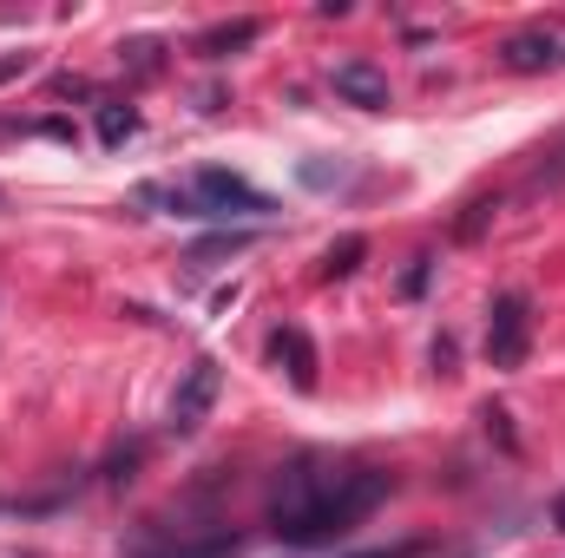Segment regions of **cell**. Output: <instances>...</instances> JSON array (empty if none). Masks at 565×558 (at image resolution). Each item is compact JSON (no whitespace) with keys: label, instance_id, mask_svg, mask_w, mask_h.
Returning a JSON list of instances; mask_svg holds the SVG:
<instances>
[{"label":"cell","instance_id":"10","mask_svg":"<svg viewBox=\"0 0 565 558\" xmlns=\"http://www.w3.org/2000/svg\"><path fill=\"white\" fill-rule=\"evenodd\" d=\"M132 132H139V112L132 106H99V139L106 144H126Z\"/></svg>","mask_w":565,"mask_h":558},{"label":"cell","instance_id":"15","mask_svg":"<svg viewBox=\"0 0 565 558\" xmlns=\"http://www.w3.org/2000/svg\"><path fill=\"white\" fill-rule=\"evenodd\" d=\"M362 558H422V546H388V552H362Z\"/></svg>","mask_w":565,"mask_h":558},{"label":"cell","instance_id":"12","mask_svg":"<svg viewBox=\"0 0 565 558\" xmlns=\"http://www.w3.org/2000/svg\"><path fill=\"white\" fill-rule=\"evenodd\" d=\"M250 244V230H224V237H211V244H198L191 250V264H211V257H231V250H244Z\"/></svg>","mask_w":565,"mask_h":558},{"label":"cell","instance_id":"3","mask_svg":"<svg viewBox=\"0 0 565 558\" xmlns=\"http://www.w3.org/2000/svg\"><path fill=\"white\" fill-rule=\"evenodd\" d=\"M526 348H533V315H526V296L507 289V296L493 302V315H487V362H493V368H520Z\"/></svg>","mask_w":565,"mask_h":558},{"label":"cell","instance_id":"16","mask_svg":"<svg viewBox=\"0 0 565 558\" xmlns=\"http://www.w3.org/2000/svg\"><path fill=\"white\" fill-rule=\"evenodd\" d=\"M553 533H565V493L553 500Z\"/></svg>","mask_w":565,"mask_h":558},{"label":"cell","instance_id":"5","mask_svg":"<svg viewBox=\"0 0 565 558\" xmlns=\"http://www.w3.org/2000/svg\"><path fill=\"white\" fill-rule=\"evenodd\" d=\"M270 362H277L282 375H289V388H302V395L316 388V368H322V362H316V342H309V335H302L296 322L270 335Z\"/></svg>","mask_w":565,"mask_h":558},{"label":"cell","instance_id":"13","mask_svg":"<svg viewBox=\"0 0 565 558\" xmlns=\"http://www.w3.org/2000/svg\"><path fill=\"white\" fill-rule=\"evenodd\" d=\"M26 66H33V53H7V60H0V86H7L13 73H26Z\"/></svg>","mask_w":565,"mask_h":558},{"label":"cell","instance_id":"9","mask_svg":"<svg viewBox=\"0 0 565 558\" xmlns=\"http://www.w3.org/2000/svg\"><path fill=\"white\" fill-rule=\"evenodd\" d=\"M237 533H211V539H191V546H158V552H139V558H237Z\"/></svg>","mask_w":565,"mask_h":558},{"label":"cell","instance_id":"8","mask_svg":"<svg viewBox=\"0 0 565 558\" xmlns=\"http://www.w3.org/2000/svg\"><path fill=\"white\" fill-rule=\"evenodd\" d=\"M257 33H264V20H231V26H211V33H198V53H204V60H224V53L250 46Z\"/></svg>","mask_w":565,"mask_h":558},{"label":"cell","instance_id":"7","mask_svg":"<svg viewBox=\"0 0 565 558\" xmlns=\"http://www.w3.org/2000/svg\"><path fill=\"white\" fill-rule=\"evenodd\" d=\"M500 53H507V66H513V73H540V66H559V60H565L553 33H513Z\"/></svg>","mask_w":565,"mask_h":558},{"label":"cell","instance_id":"2","mask_svg":"<svg viewBox=\"0 0 565 558\" xmlns=\"http://www.w3.org/2000/svg\"><path fill=\"white\" fill-rule=\"evenodd\" d=\"M191 197H198L204 217H224V224H231V217H270V211H277V204H270L257 184H244L237 171H198V178H191Z\"/></svg>","mask_w":565,"mask_h":558},{"label":"cell","instance_id":"4","mask_svg":"<svg viewBox=\"0 0 565 558\" xmlns=\"http://www.w3.org/2000/svg\"><path fill=\"white\" fill-rule=\"evenodd\" d=\"M217 395H224V368L204 355V362H191V375L178 382V395H171V433H198L211 408H217Z\"/></svg>","mask_w":565,"mask_h":558},{"label":"cell","instance_id":"1","mask_svg":"<svg viewBox=\"0 0 565 558\" xmlns=\"http://www.w3.org/2000/svg\"><path fill=\"white\" fill-rule=\"evenodd\" d=\"M388 473H375V466H335V460H316V453H302V460H289L277 480V500H270V533H277L282 546H302V552H316V546H335L342 533H355L382 500H388Z\"/></svg>","mask_w":565,"mask_h":558},{"label":"cell","instance_id":"6","mask_svg":"<svg viewBox=\"0 0 565 558\" xmlns=\"http://www.w3.org/2000/svg\"><path fill=\"white\" fill-rule=\"evenodd\" d=\"M335 93H342L349 106H362V112H382V106H388V73H375L369 60H342V66H335Z\"/></svg>","mask_w":565,"mask_h":558},{"label":"cell","instance_id":"11","mask_svg":"<svg viewBox=\"0 0 565 558\" xmlns=\"http://www.w3.org/2000/svg\"><path fill=\"white\" fill-rule=\"evenodd\" d=\"M362 250H369V244H362V237H342V244H335V250H329V257H322V277H349V270H355V264H362Z\"/></svg>","mask_w":565,"mask_h":558},{"label":"cell","instance_id":"14","mask_svg":"<svg viewBox=\"0 0 565 558\" xmlns=\"http://www.w3.org/2000/svg\"><path fill=\"white\" fill-rule=\"evenodd\" d=\"M402 289H408V296H422V289H427V257H415V270H408V282H402Z\"/></svg>","mask_w":565,"mask_h":558}]
</instances>
